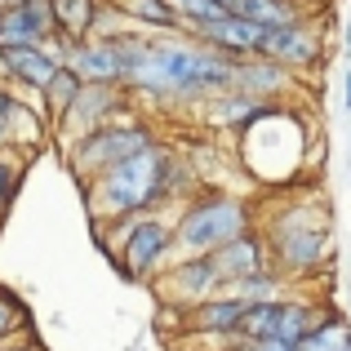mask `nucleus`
Segmentation results:
<instances>
[{
  "label": "nucleus",
  "mask_w": 351,
  "mask_h": 351,
  "mask_svg": "<svg viewBox=\"0 0 351 351\" xmlns=\"http://www.w3.org/2000/svg\"><path fill=\"white\" fill-rule=\"evenodd\" d=\"M329 316V307L316 298V293H280V298H267V302H249V316L240 338H258V343H298L307 338L320 320Z\"/></svg>",
  "instance_id": "0eeeda50"
},
{
  "label": "nucleus",
  "mask_w": 351,
  "mask_h": 351,
  "mask_svg": "<svg viewBox=\"0 0 351 351\" xmlns=\"http://www.w3.org/2000/svg\"><path fill=\"white\" fill-rule=\"evenodd\" d=\"M32 307L18 298L9 285H0V347L9 343H32Z\"/></svg>",
  "instance_id": "aec40b11"
},
{
  "label": "nucleus",
  "mask_w": 351,
  "mask_h": 351,
  "mask_svg": "<svg viewBox=\"0 0 351 351\" xmlns=\"http://www.w3.org/2000/svg\"><path fill=\"white\" fill-rule=\"evenodd\" d=\"M258 236L267 245V258L293 285L320 280V271L334 267V200L316 191V182L285 187L280 196L258 205Z\"/></svg>",
  "instance_id": "7ed1b4c3"
},
{
  "label": "nucleus",
  "mask_w": 351,
  "mask_h": 351,
  "mask_svg": "<svg viewBox=\"0 0 351 351\" xmlns=\"http://www.w3.org/2000/svg\"><path fill=\"white\" fill-rule=\"evenodd\" d=\"M98 9H103V0H53V23H58V36H71V40L94 36Z\"/></svg>",
  "instance_id": "6ab92c4d"
},
{
  "label": "nucleus",
  "mask_w": 351,
  "mask_h": 351,
  "mask_svg": "<svg viewBox=\"0 0 351 351\" xmlns=\"http://www.w3.org/2000/svg\"><path fill=\"white\" fill-rule=\"evenodd\" d=\"M223 289H227V280H223V271H218L214 254H178L152 280L156 302H160V311L173 320V325H178L182 311L200 307L205 298H214V293H223Z\"/></svg>",
  "instance_id": "6e6552de"
},
{
  "label": "nucleus",
  "mask_w": 351,
  "mask_h": 351,
  "mask_svg": "<svg viewBox=\"0 0 351 351\" xmlns=\"http://www.w3.org/2000/svg\"><path fill=\"white\" fill-rule=\"evenodd\" d=\"M289 276H280L276 267H263V271H254V276H245V280H236V285H227L232 293H240L245 302H267V298H280V293H289Z\"/></svg>",
  "instance_id": "5701e85b"
},
{
  "label": "nucleus",
  "mask_w": 351,
  "mask_h": 351,
  "mask_svg": "<svg viewBox=\"0 0 351 351\" xmlns=\"http://www.w3.org/2000/svg\"><path fill=\"white\" fill-rule=\"evenodd\" d=\"M227 351H293V343H258V338H236Z\"/></svg>",
  "instance_id": "393cba45"
},
{
  "label": "nucleus",
  "mask_w": 351,
  "mask_h": 351,
  "mask_svg": "<svg viewBox=\"0 0 351 351\" xmlns=\"http://www.w3.org/2000/svg\"><path fill=\"white\" fill-rule=\"evenodd\" d=\"M263 58L289 67L293 76H311V71L325 62V27L311 14L298 18V23H289V27H276L263 40Z\"/></svg>",
  "instance_id": "9b49d317"
},
{
  "label": "nucleus",
  "mask_w": 351,
  "mask_h": 351,
  "mask_svg": "<svg viewBox=\"0 0 351 351\" xmlns=\"http://www.w3.org/2000/svg\"><path fill=\"white\" fill-rule=\"evenodd\" d=\"M214 263H218V271H223V280L236 285V280H245V276L271 267V258H267V245H263V236H258V227H254V232L236 236L232 245L214 249Z\"/></svg>",
  "instance_id": "f3484780"
},
{
  "label": "nucleus",
  "mask_w": 351,
  "mask_h": 351,
  "mask_svg": "<svg viewBox=\"0 0 351 351\" xmlns=\"http://www.w3.org/2000/svg\"><path fill=\"white\" fill-rule=\"evenodd\" d=\"M343 112L351 116V67L343 71Z\"/></svg>",
  "instance_id": "a878e982"
},
{
  "label": "nucleus",
  "mask_w": 351,
  "mask_h": 351,
  "mask_svg": "<svg viewBox=\"0 0 351 351\" xmlns=\"http://www.w3.org/2000/svg\"><path fill=\"white\" fill-rule=\"evenodd\" d=\"M58 71H62V62L49 45H18V49H5V45H0V85L18 89V94L40 98L45 85H49Z\"/></svg>",
  "instance_id": "ddd939ff"
},
{
  "label": "nucleus",
  "mask_w": 351,
  "mask_h": 351,
  "mask_svg": "<svg viewBox=\"0 0 351 351\" xmlns=\"http://www.w3.org/2000/svg\"><path fill=\"white\" fill-rule=\"evenodd\" d=\"M232 89L249 94L254 103H285V98L298 89V76H293L289 67H280V62H271V58H245V62H236Z\"/></svg>",
  "instance_id": "dca6fc26"
},
{
  "label": "nucleus",
  "mask_w": 351,
  "mask_h": 351,
  "mask_svg": "<svg viewBox=\"0 0 351 351\" xmlns=\"http://www.w3.org/2000/svg\"><path fill=\"white\" fill-rule=\"evenodd\" d=\"M129 112H143V103L134 98L129 85H80L71 112L58 120V129H53V143H71V138L107 125V120H120Z\"/></svg>",
  "instance_id": "9d476101"
},
{
  "label": "nucleus",
  "mask_w": 351,
  "mask_h": 351,
  "mask_svg": "<svg viewBox=\"0 0 351 351\" xmlns=\"http://www.w3.org/2000/svg\"><path fill=\"white\" fill-rule=\"evenodd\" d=\"M58 36L53 23V0H18L0 18V45L18 49V45H49Z\"/></svg>",
  "instance_id": "2eb2a0df"
},
{
  "label": "nucleus",
  "mask_w": 351,
  "mask_h": 351,
  "mask_svg": "<svg viewBox=\"0 0 351 351\" xmlns=\"http://www.w3.org/2000/svg\"><path fill=\"white\" fill-rule=\"evenodd\" d=\"M205 182L196 178L187 152L160 138L147 152L129 156V160L112 165L107 173L89 178L80 187L89 223H116V218H143V214H178V205H187Z\"/></svg>",
  "instance_id": "f03ea898"
},
{
  "label": "nucleus",
  "mask_w": 351,
  "mask_h": 351,
  "mask_svg": "<svg viewBox=\"0 0 351 351\" xmlns=\"http://www.w3.org/2000/svg\"><path fill=\"white\" fill-rule=\"evenodd\" d=\"M152 143H160V129H156V120L147 112H129L120 120H107V125L89 129V134L71 138V143H62V160H67L71 178L85 187L89 178H98V173H107L112 165L129 160V156L147 152Z\"/></svg>",
  "instance_id": "423d86ee"
},
{
  "label": "nucleus",
  "mask_w": 351,
  "mask_h": 351,
  "mask_svg": "<svg viewBox=\"0 0 351 351\" xmlns=\"http://www.w3.org/2000/svg\"><path fill=\"white\" fill-rule=\"evenodd\" d=\"M80 85H85V80H80V76H76V71H71V67H62L58 76H53L49 85H45V94L36 98V103H40V112L49 116V125H53V129H58V120L71 112V103H76Z\"/></svg>",
  "instance_id": "412c9836"
},
{
  "label": "nucleus",
  "mask_w": 351,
  "mask_h": 351,
  "mask_svg": "<svg viewBox=\"0 0 351 351\" xmlns=\"http://www.w3.org/2000/svg\"><path fill=\"white\" fill-rule=\"evenodd\" d=\"M112 40L125 62V85L134 89L138 103H152L160 112H200L209 98L227 94L236 80V62L218 58L187 32L152 36L129 27Z\"/></svg>",
  "instance_id": "f257e3e1"
},
{
  "label": "nucleus",
  "mask_w": 351,
  "mask_h": 351,
  "mask_svg": "<svg viewBox=\"0 0 351 351\" xmlns=\"http://www.w3.org/2000/svg\"><path fill=\"white\" fill-rule=\"evenodd\" d=\"M191 40H200L205 49H214L218 58H232V62H245V58H263V40H267V27L249 23V18H236V14H223L214 23L187 32Z\"/></svg>",
  "instance_id": "4468645a"
},
{
  "label": "nucleus",
  "mask_w": 351,
  "mask_h": 351,
  "mask_svg": "<svg viewBox=\"0 0 351 351\" xmlns=\"http://www.w3.org/2000/svg\"><path fill=\"white\" fill-rule=\"evenodd\" d=\"M116 9L125 14V23L134 32H152V36H178L187 32L178 18V9L169 0H116Z\"/></svg>",
  "instance_id": "a211bd4d"
},
{
  "label": "nucleus",
  "mask_w": 351,
  "mask_h": 351,
  "mask_svg": "<svg viewBox=\"0 0 351 351\" xmlns=\"http://www.w3.org/2000/svg\"><path fill=\"white\" fill-rule=\"evenodd\" d=\"M293 351H351V320L338 316V311H329L307 338L293 343Z\"/></svg>",
  "instance_id": "4be33fe9"
},
{
  "label": "nucleus",
  "mask_w": 351,
  "mask_h": 351,
  "mask_svg": "<svg viewBox=\"0 0 351 351\" xmlns=\"http://www.w3.org/2000/svg\"><path fill=\"white\" fill-rule=\"evenodd\" d=\"M23 169H27L23 160H14V156H0V223H5L9 205H14V196H18V182H23Z\"/></svg>",
  "instance_id": "b1692460"
},
{
  "label": "nucleus",
  "mask_w": 351,
  "mask_h": 351,
  "mask_svg": "<svg viewBox=\"0 0 351 351\" xmlns=\"http://www.w3.org/2000/svg\"><path fill=\"white\" fill-rule=\"evenodd\" d=\"M98 249L112 258L120 280L152 285L165 267L178 258V236H173L169 214H143V218H116V223H89Z\"/></svg>",
  "instance_id": "20e7f679"
},
{
  "label": "nucleus",
  "mask_w": 351,
  "mask_h": 351,
  "mask_svg": "<svg viewBox=\"0 0 351 351\" xmlns=\"http://www.w3.org/2000/svg\"><path fill=\"white\" fill-rule=\"evenodd\" d=\"M254 227H258V200L227 187H200L173 214L178 254H214V249L232 245L236 236L254 232Z\"/></svg>",
  "instance_id": "39448f33"
},
{
  "label": "nucleus",
  "mask_w": 351,
  "mask_h": 351,
  "mask_svg": "<svg viewBox=\"0 0 351 351\" xmlns=\"http://www.w3.org/2000/svg\"><path fill=\"white\" fill-rule=\"evenodd\" d=\"M249 316V302L240 293L223 289L214 298H205L200 307L182 311L178 316V338H214V343H236L240 329H245Z\"/></svg>",
  "instance_id": "f8f14e48"
},
{
  "label": "nucleus",
  "mask_w": 351,
  "mask_h": 351,
  "mask_svg": "<svg viewBox=\"0 0 351 351\" xmlns=\"http://www.w3.org/2000/svg\"><path fill=\"white\" fill-rule=\"evenodd\" d=\"M49 143H53V125L40 112V103L32 94L0 85V156H14V160L27 165Z\"/></svg>",
  "instance_id": "1a4fd4ad"
}]
</instances>
